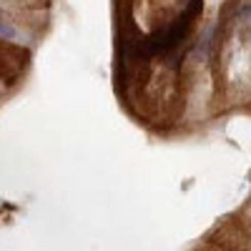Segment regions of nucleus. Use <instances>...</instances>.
I'll list each match as a JSON object with an SVG mask.
<instances>
[{"label":"nucleus","instance_id":"obj_1","mask_svg":"<svg viewBox=\"0 0 251 251\" xmlns=\"http://www.w3.org/2000/svg\"><path fill=\"white\" fill-rule=\"evenodd\" d=\"M201 8H203V0H188L186 10L176 20H171L169 25L156 30L153 35H146L149 38V53L156 58V55H169L176 48H181V43L188 38V33H191Z\"/></svg>","mask_w":251,"mask_h":251}]
</instances>
